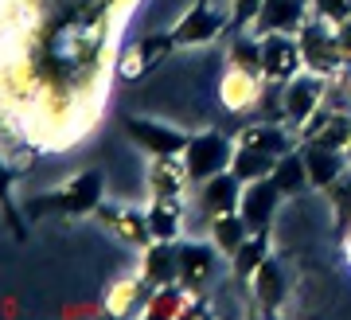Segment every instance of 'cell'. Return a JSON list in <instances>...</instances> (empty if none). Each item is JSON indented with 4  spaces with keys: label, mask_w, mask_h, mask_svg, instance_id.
I'll use <instances>...</instances> for the list:
<instances>
[{
    "label": "cell",
    "mask_w": 351,
    "mask_h": 320,
    "mask_svg": "<svg viewBox=\"0 0 351 320\" xmlns=\"http://www.w3.org/2000/svg\"><path fill=\"white\" fill-rule=\"evenodd\" d=\"M308 8H313V16H320L328 24H343L351 16V0H308Z\"/></svg>",
    "instance_id": "28"
},
{
    "label": "cell",
    "mask_w": 351,
    "mask_h": 320,
    "mask_svg": "<svg viewBox=\"0 0 351 320\" xmlns=\"http://www.w3.org/2000/svg\"><path fill=\"white\" fill-rule=\"evenodd\" d=\"M262 4L265 0H230V24L246 32V27L258 24V16H262Z\"/></svg>",
    "instance_id": "27"
},
{
    "label": "cell",
    "mask_w": 351,
    "mask_h": 320,
    "mask_svg": "<svg viewBox=\"0 0 351 320\" xmlns=\"http://www.w3.org/2000/svg\"><path fill=\"white\" fill-rule=\"evenodd\" d=\"M274 157H265V152H258V148L250 145H239L234 141V160H230V172L239 176L242 184H250V180H262V176H274Z\"/></svg>",
    "instance_id": "25"
},
{
    "label": "cell",
    "mask_w": 351,
    "mask_h": 320,
    "mask_svg": "<svg viewBox=\"0 0 351 320\" xmlns=\"http://www.w3.org/2000/svg\"><path fill=\"white\" fill-rule=\"evenodd\" d=\"M234 160V141H226L223 133L215 129H203V133L188 137V148H184V164H188L191 184H203L211 176L226 172Z\"/></svg>",
    "instance_id": "3"
},
{
    "label": "cell",
    "mask_w": 351,
    "mask_h": 320,
    "mask_svg": "<svg viewBox=\"0 0 351 320\" xmlns=\"http://www.w3.org/2000/svg\"><path fill=\"white\" fill-rule=\"evenodd\" d=\"M149 297H152V285L133 273L125 282L110 285V293H106V312L113 317H145V308H149Z\"/></svg>",
    "instance_id": "17"
},
{
    "label": "cell",
    "mask_w": 351,
    "mask_h": 320,
    "mask_svg": "<svg viewBox=\"0 0 351 320\" xmlns=\"http://www.w3.org/2000/svg\"><path fill=\"white\" fill-rule=\"evenodd\" d=\"M313 141L324 145V148H336V152H348V145H351V110L328 113V122L320 125V133H316Z\"/></svg>",
    "instance_id": "26"
},
{
    "label": "cell",
    "mask_w": 351,
    "mask_h": 320,
    "mask_svg": "<svg viewBox=\"0 0 351 320\" xmlns=\"http://www.w3.org/2000/svg\"><path fill=\"white\" fill-rule=\"evenodd\" d=\"M250 293H254V301H258L265 312H277V305L285 301V270H281V262H277L274 254H269V258L254 270Z\"/></svg>",
    "instance_id": "19"
},
{
    "label": "cell",
    "mask_w": 351,
    "mask_h": 320,
    "mask_svg": "<svg viewBox=\"0 0 351 320\" xmlns=\"http://www.w3.org/2000/svg\"><path fill=\"white\" fill-rule=\"evenodd\" d=\"M242 187H246V184H242L230 168H226V172H219V176H211V180H203V184H199V207L207 211V219L239 211Z\"/></svg>",
    "instance_id": "12"
},
{
    "label": "cell",
    "mask_w": 351,
    "mask_h": 320,
    "mask_svg": "<svg viewBox=\"0 0 351 320\" xmlns=\"http://www.w3.org/2000/svg\"><path fill=\"white\" fill-rule=\"evenodd\" d=\"M246 234H250V227H246V219H242V211L215 215L211 219V242L219 247V254H226V258L246 242Z\"/></svg>",
    "instance_id": "23"
},
{
    "label": "cell",
    "mask_w": 351,
    "mask_h": 320,
    "mask_svg": "<svg viewBox=\"0 0 351 320\" xmlns=\"http://www.w3.org/2000/svg\"><path fill=\"white\" fill-rule=\"evenodd\" d=\"M336 39H339V51H343V59L351 62V16L343 24H336Z\"/></svg>",
    "instance_id": "29"
},
{
    "label": "cell",
    "mask_w": 351,
    "mask_h": 320,
    "mask_svg": "<svg viewBox=\"0 0 351 320\" xmlns=\"http://www.w3.org/2000/svg\"><path fill=\"white\" fill-rule=\"evenodd\" d=\"M348 160H351V145H348Z\"/></svg>",
    "instance_id": "31"
},
{
    "label": "cell",
    "mask_w": 351,
    "mask_h": 320,
    "mask_svg": "<svg viewBox=\"0 0 351 320\" xmlns=\"http://www.w3.org/2000/svg\"><path fill=\"white\" fill-rule=\"evenodd\" d=\"M145 215H149L152 238H160V242H176L184 234V207H180V199H152V207Z\"/></svg>",
    "instance_id": "20"
},
{
    "label": "cell",
    "mask_w": 351,
    "mask_h": 320,
    "mask_svg": "<svg viewBox=\"0 0 351 320\" xmlns=\"http://www.w3.org/2000/svg\"><path fill=\"white\" fill-rule=\"evenodd\" d=\"M274 184L281 187V196H297V192H304L308 184V168H304V152L301 148H293V152H285V157L274 164Z\"/></svg>",
    "instance_id": "24"
},
{
    "label": "cell",
    "mask_w": 351,
    "mask_h": 320,
    "mask_svg": "<svg viewBox=\"0 0 351 320\" xmlns=\"http://www.w3.org/2000/svg\"><path fill=\"white\" fill-rule=\"evenodd\" d=\"M141 277L160 289V285H176L180 282V258H176V242H160L152 238L149 247H141Z\"/></svg>",
    "instance_id": "14"
},
{
    "label": "cell",
    "mask_w": 351,
    "mask_h": 320,
    "mask_svg": "<svg viewBox=\"0 0 351 320\" xmlns=\"http://www.w3.org/2000/svg\"><path fill=\"white\" fill-rule=\"evenodd\" d=\"M301 152H304V168H308V184L320 187V192H328L339 176L348 172V164H351L348 152L324 148V145H316V141H304Z\"/></svg>",
    "instance_id": "13"
},
{
    "label": "cell",
    "mask_w": 351,
    "mask_h": 320,
    "mask_svg": "<svg viewBox=\"0 0 351 320\" xmlns=\"http://www.w3.org/2000/svg\"><path fill=\"white\" fill-rule=\"evenodd\" d=\"M129 137L152 157H184V148H188V133H180L164 122H152V117H133Z\"/></svg>",
    "instance_id": "10"
},
{
    "label": "cell",
    "mask_w": 351,
    "mask_h": 320,
    "mask_svg": "<svg viewBox=\"0 0 351 320\" xmlns=\"http://www.w3.org/2000/svg\"><path fill=\"white\" fill-rule=\"evenodd\" d=\"M265 258H269V231H250L246 234V242L230 254V270H234L239 282H250L254 270H258Z\"/></svg>",
    "instance_id": "21"
},
{
    "label": "cell",
    "mask_w": 351,
    "mask_h": 320,
    "mask_svg": "<svg viewBox=\"0 0 351 320\" xmlns=\"http://www.w3.org/2000/svg\"><path fill=\"white\" fill-rule=\"evenodd\" d=\"M277 203H281V187L274 184V176H262V180H250L242 187V219L250 231H269V222L277 215Z\"/></svg>",
    "instance_id": "9"
},
{
    "label": "cell",
    "mask_w": 351,
    "mask_h": 320,
    "mask_svg": "<svg viewBox=\"0 0 351 320\" xmlns=\"http://www.w3.org/2000/svg\"><path fill=\"white\" fill-rule=\"evenodd\" d=\"M226 24H230L226 8L219 12L215 0H195L188 12L172 24V39L176 47H207V43H215L226 32Z\"/></svg>",
    "instance_id": "4"
},
{
    "label": "cell",
    "mask_w": 351,
    "mask_h": 320,
    "mask_svg": "<svg viewBox=\"0 0 351 320\" xmlns=\"http://www.w3.org/2000/svg\"><path fill=\"white\" fill-rule=\"evenodd\" d=\"M262 94H265V78H262V74H246V71H234V67H226L223 82H219V102H223L230 113L258 110Z\"/></svg>",
    "instance_id": "11"
},
{
    "label": "cell",
    "mask_w": 351,
    "mask_h": 320,
    "mask_svg": "<svg viewBox=\"0 0 351 320\" xmlns=\"http://www.w3.org/2000/svg\"><path fill=\"white\" fill-rule=\"evenodd\" d=\"M168 51H176L172 32H156V36H145V39H137V43H129V47H121L117 71H121V78H125V82H137V78H145V74H149L152 67H156L164 55H168Z\"/></svg>",
    "instance_id": "8"
},
{
    "label": "cell",
    "mask_w": 351,
    "mask_h": 320,
    "mask_svg": "<svg viewBox=\"0 0 351 320\" xmlns=\"http://www.w3.org/2000/svg\"><path fill=\"white\" fill-rule=\"evenodd\" d=\"M262 71H265V82H281V87L293 74H301L304 71L301 39L293 36V32H265L262 36Z\"/></svg>",
    "instance_id": "6"
},
{
    "label": "cell",
    "mask_w": 351,
    "mask_h": 320,
    "mask_svg": "<svg viewBox=\"0 0 351 320\" xmlns=\"http://www.w3.org/2000/svg\"><path fill=\"white\" fill-rule=\"evenodd\" d=\"M101 196H106V180L101 172H78L71 176L59 192H51V196H39L32 203V215L39 211H63V215H90V211L101 207Z\"/></svg>",
    "instance_id": "2"
},
{
    "label": "cell",
    "mask_w": 351,
    "mask_h": 320,
    "mask_svg": "<svg viewBox=\"0 0 351 320\" xmlns=\"http://www.w3.org/2000/svg\"><path fill=\"white\" fill-rule=\"evenodd\" d=\"M98 219L106 222L113 234H121L125 242H133V247H149V242H152L149 215H145V211H137V207H106V203H101Z\"/></svg>",
    "instance_id": "18"
},
{
    "label": "cell",
    "mask_w": 351,
    "mask_h": 320,
    "mask_svg": "<svg viewBox=\"0 0 351 320\" xmlns=\"http://www.w3.org/2000/svg\"><path fill=\"white\" fill-rule=\"evenodd\" d=\"M297 141H301L297 129H285V125H277V122L246 125L239 133V145H250V148H258V152H265V157H274V160H281L285 152H293V148H301Z\"/></svg>",
    "instance_id": "15"
},
{
    "label": "cell",
    "mask_w": 351,
    "mask_h": 320,
    "mask_svg": "<svg viewBox=\"0 0 351 320\" xmlns=\"http://www.w3.org/2000/svg\"><path fill=\"white\" fill-rule=\"evenodd\" d=\"M324 90H328L324 74H316V71L304 67L301 74H293L285 87H281V117H285L293 129H301V125L324 106Z\"/></svg>",
    "instance_id": "5"
},
{
    "label": "cell",
    "mask_w": 351,
    "mask_h": 320,
    "mask_svg": "<svg viewBox=\"0 0 351 320\" xmlns=\"http://www.w3.org/2000/svg\"><path fill=\"white\" fill-rule=\"evenodd\" d=\"M176 258H180V285L191 293H207L215 277V262H219V247L199 242V238H176Z\"/></svg>",
    "instance_id": "7"
},
{
    "label": "cell",
    "mask_w": 351,
    "mask_h": 320,
    "mask_svg": "<svg viewBox=\"0 0 351 320\" xmlns=\"http://www.w3.org/2000/svg\"><path fill=\"white\" fill-rule=\"evenodd\" d=\"M188 184H191V176H188L184 157H152V164H149L152 199H184Z\"/></svg>",
    "instance_id": "16"
},
{
    "label": "cell",
    "mask_w": 351,
    "mask_h": 320,
    "mask_svg": "<svg viewBox=\"0 0 351 320\" xmlns=\"http://www.w3.org/2000/svg\"><path fill=\"white\" fill-rule=\"evenodd\" d=\"M226 67H234V71H246V74H262V36L258 32H239L234 36V43H230V51H226Z\"/></svg>",
    "instance_id": "22"
},
{
    "label": "cell",
    "mask_w": 351,
    "mask_h": 320,
    "mask_svg": "<svg viewBox=\"0 0 351 320\" xmlns=\"http://www.w3.org/2000/svg\"><path fill=\"white\" fill-rule=\"evenodd\" d=\"M301 39V51H304V67L316 74H324V78H336V74H348L351 62L343 59V51H339V39H336V24H328L320 16H308L304 27L297 32Z\"/></svg>",
    "instance_id": "1"
},
{
    "label": "cell",
    "mask_w": 351,
    "mask_h": 320,
    "mask_svg": "<svg viewBox=\"0 0 351 320\" xmlns=\"http://www.w3.org/2000/svg\"><path fill=\"white\" fill-rule=\"evenodd\" d=\"M343 250H348V262H351V231H348V247H343Z\"/></svg>",
    "instance_id": "30"
}]
</instances>
